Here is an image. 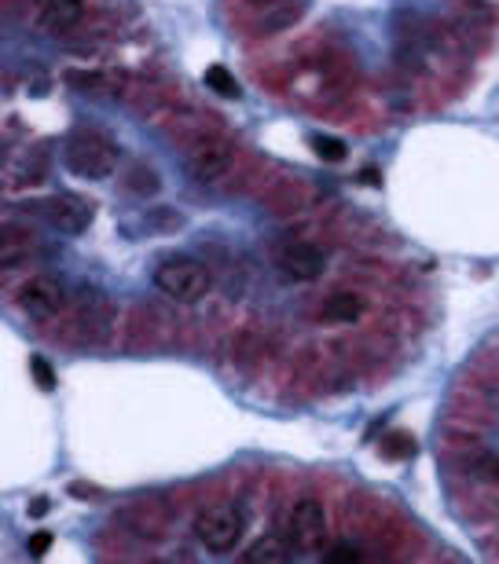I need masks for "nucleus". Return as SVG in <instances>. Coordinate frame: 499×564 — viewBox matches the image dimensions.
I'll use <instances>...</instances> for the list:
<instances>
[{"label":"nucleus","mask_w":499,"mask_h":564,"mask_svg":"<svg viewBox=\"0 0 499 564\" xmlns=\"http://www.w3.org/2000/svg\"><path fill=\"white\" fill-rule=\"evenodd\" d=\"M63 161H66V169L73 176L103 180V176H110L114 169H118V147L96 129H78L63 147Z\"/></svg>","instance_id":"obj_1"},{"label":"nucleus","mask_w":499,"mask_h":564,"mask_svg":"<svg viewBox=\"0 0 499 564\" xmlns=\"http://www.w3.org/2000/svg\"><path fill=\"white\" fill-rule=\"evenodd\" d=\"M155 286L180 304H195L210 290V271L195 257H166L155 268Z\"/></svg>","instance_id":"obj_2"},{"label":"nucleus","mask_w":499,"mask_h":564,"mask_svg":"<svg viewBox=\"0 0 499 564\" xmlns=\"http://www.w3.org/2000/svg\"><path fill=\"white\" fill-rule=\"evenodd\" d=\"M195 539L210 550V553H228L236 550L243 532H246V517L236 509V506H210L195 517Z\"/></svg>","instance_id":"obj_3"},{"label":"nucleus","mask_w":499,"mask_h":564,"mask_svg":"<svg viewBox=\"0 0 499 564\" xmlns=\"http://www.w3.org/2000/svg\"><path fill=\"white\" fill-rule=\"evenodd\" d=\"M287 543L294 553H323L327 550V513L316 499H297L290 506Z\"/></svg>","instance_id":"obj_4"},{"label":"nucleus","mask_w":499,"mask_h":564,"mask_svg":"<svg viewBox=\"0 0 499 564\" xmlns=\"http://www.w3.org/2000/svg\"><path fill=\"white\" fill-rule=\"evenodd\" d=\"M63 301H66V290L56 275H37L19 290V308L30 319H56L63 312Z\"/></svg>","instance_id":"obj_5"},{"label":"nucleus","mask_w":499,"mask_h":564,"mask_svg":"<svg viewBox=\"0 0 499 564\" xmlns=\"http://www.w3.org/2000/svg\"><path fill=\"white\" fill-rule=\"evenodd\" d=\"M276 268L290 282H316L323 275V268H327V257H323L320 246H313V242H290V246L280 250Z\"/></svg>","instance_id":"obj_6"},{"label":"nucleus","mask_w":499,"mask_h":564,"mask_svg":"<svg viewBox=\"0 0 499 564\" xmlns=\"http://www.w3.org/2000/svg\"><path fill=\"white\" fill-rule=\"evenodd\" d=\"M45 217L63 235H82L92 224V206H89V198H82V194H56V198H48Z\"/></svg>","instance_id":"obj_7"},{"label":"nucleus","mask_w":499,"mask_h":564,"mask_svg":"<svg viewBox=\"0 0 499 564\" xmlns=\"http://www.w3.org/2000/svg\"><path fill=\"white\" fill-rule=\"evenodd\" d=\"M191 169H195L199 180H220L228 169H232V150L217 140H206L191 150Z\"/></svg>","instance_id":"obj_8"},{"label":"nucleus","mask_w":499,"mask_h":564,"mask_svg":"<svg viewBox=\"0 0 499 564\" xmlns=\"http://www.w3.org/2000/svg\"><path fill=\"white\" fill-rule=\"evenodd\" d=\"M82 12H85L82 0H41V19H45V26H52V30L73 26V22L82 19Z\"/></svg>","instance_id":"obj_9"},{"label":"nucleus","mask_w":499,"mask_h":564,"mask_svg":"<svg viewBox=\"0 0 499 564\" xmlns=\"http://www.w3.org/2000/svg\"><path fill=\"white\" fill-rule=\"evenodd\" d=\"M323 312H327V319H334V322H357V319L364 315V301H360L357 294H349V290H338V294L327 297Z\"/></svg>","instance_id":"obj_10"},{"label":"nucleus","mask_w":499,"mask_h":564,"mask_svg":"<svg viewBox=\"0 0 499 564\" xmlns=\"http://www.w3.org/2000/svg\"><path fill=\"white\" fill-rule=\"evenodd\" d=\"M287 550H290V543H280V539H272V535H264V539H257V543L243 553V560H246V564H283V560H287Z\"/></svg>","instance_id":"obj_11"},{"label":"nucleus","mask_w":499,"mask_h":564,"mask_svg":"<svg viewBox=\"0 0 499 564\" xmlns=\"http://www.w3.org/2000/svg\"><path fill=\"white\" fill-rule=\"evenodd\" d=\"M206 89H210L213 96H220V99H239V96H243V89H239V81L232 77V70L220 66V63H213V66L206 70Z\"/></svg>","instance_id":"obj_12"},{"label":"nucleus","mask_w":499,"mask_h":564,"mask_svg":"<svg viewBox=\"0 0 499 564\" xmlns=\"http://www.w3.org/2000/svg\"><path fill=\"white\" fill-rule=\"evenodd\" d=\"M382 455L386 458H415L418 455V443L411 432H390L382 440Z\"/></svg>","instance_id":"obj_13"},{"label":"nucleus","mask_w":499,"mask_h":564,"mask_svg":"<svg viewBox=\"0 0 499 564\" xmlns=\"http://www.w3.org/2000/svg\"><path fill=\"white\" fill-rule=\"evenodd\" d=\"M313 150H316V158L331 161V166H338V161H345V154H349V147H345L338 136H313Z\"/></svg>","instance_id":"obj_14"},{"label":"nucleus","mask_w":499,"mask_h":564,"mask_svg":"<svg viewBox=\"0 0 499 564\" xmlns=\"http://www.w3.org/2000/svg\"><path fill=\"white\" fill-rule=\"evenodd\" d=\"M30 371H33V381H37V389L41 392H56V371H52V363L45 359V355H30Z\"/></svg>","instance_id":"obj_15"},{"label":"nucleus","mask_w":499,"mask_h":564,"mask_svg":"<svg viewBox=\"0 0 499 564\" xmlns=\"http://www.w3.org/2000/svg\"><path fill=\"white\" fill-rule=\"evenodd\" d=\"M129 187L140 191V194H155V191H159V176L151 173L147 166H136V169L129 173Z\"/></svg>","instance_id":"obj_16"},{"label":"nucleus","mask_w":499,"mask_h":564,"mask_svg":"<svg viewBox=\"0 0 499 564\" xmlns=\"http://www.w3.org/2000/svg\"><path fill=\"white\" fill-rule=\"evenodd\" d=\"M323 560H327V564H360L364 553H360L357 546H349V543H341V546H334V550H323Z\"/></svg>","instance_id":"obj_17"},{"label":"nucleus","mask_w":499,"mask_h":564,"mask_svg":"<svg viewBox=\"0 0 499 564\" xmlns=\"http://www.w3.org/2000/svg\"><path fill=\"white\" fill-rule=\"evenodd\" d=\"M474 476H477V480H488V483H499V458H495V455L477 458V462H474Z\"/></svg>","instance_id":"obj_18"},{"label":"nucleus","mask_w":499,"mask_h":564,"mask_svg":"<svg viewBox=\"0 0 499 564\" xmlns=\"http://www.w3.org/2000/svg\"><path fill=\"white\" fill-rule=\"evenodd\" d=\"M52 550V532H33L30 535V557H45Z\"/></svg>","instance_id":"obj_19"},{"label":"nucleus","mask_w":499,"mask_h":564,"mask_svg":"<svg viewBox=\"0 0 499 564\" xmlns=\"http://www.w3.org/2000/svg\"><path fill=\"white\" fill-rule=\"evenodd\" d=\"M41 513H48V499H37V502H30V517H41Z\"/></svg>","instance_id":"obj_20"},{"label":"nucleus","mask_w":499,"mask_h":564,"mask_svg":"<svg viewBox=\"0 0 499 564\" xmlns=\"http://www.w3.org/2000/svg\"><path fill=\"white\" fill-rule=\"evenodd\" d=\"M73 491H78V499H96V495H99V491L85 488V483H73Z\"/></svg>","instance_id":"obj_21"}]
</instances>
